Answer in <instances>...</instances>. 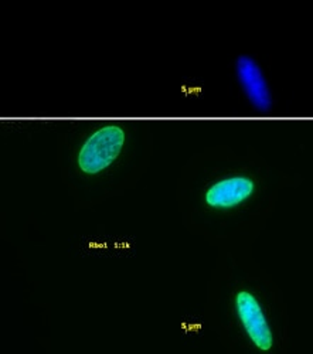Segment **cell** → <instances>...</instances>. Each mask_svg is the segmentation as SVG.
<instances>
[{
  "instance_id": "obj_1",
  "label": "cell",
  "mask_w": 313,
  "mask_h": 354,
  "mask_svg": "<svg viewBox=\"0 0 313 354\" xmlns=\"http://www.w3.org/2000/svg\"><path fill=\"white\" fill-rule=\"evenodd\" d=\"M125 142L118 127H105L85 142L78 155V165L85 173H98L115 160Z\"/></svg>"
},
{
  "instance_id": "obj_2",
  "label": "cell",
  "mask_w": 313,
  "mask_h": 354,
  "mask_svg": "<svg viewBox=\"0 0 313 354\" xmlns=\"http://www.w3.org/2000/svg\"><path fill=\"white\" fill-rule=\"evenodd\" d=\"M237 309L254 343L261 350H269L272 346V335L257 299L248 292H241L237 297Z\"/></svg>"
},
{
  "instance_id": "obj_3",
  "label": "cell",
  "mask_w": 313,
  "mask_h": 354,
  "mask_svg": "<svg viewBox=\"0 0 313 354\" xmlns=\"http://www.w3.org/2000/svg\"><path fill=\"white\" fill-rule=\"evenodd\" d=\"M237 73L254 106L260 111H268L271 108V94L257 63L252 58L243 55L237 62Z\"/></svg>"
},
{
  "instance_id": "obj_4",
  "label": "cell",
  "mask_w": 313,
  "mask_h": 354,
  "mask_svg": "<svg viewBox=\"0 0 313 354\" xmlns=\"http://www.w3.org/2000/svg\"><path fill=\"white\" fill-rule=\"evenodd\" d=\"M254 185L245 177L222 180L214 185L207 193V203L216 207H231L245 200L252 193Z\"/></svg>"
}]
</instances>
